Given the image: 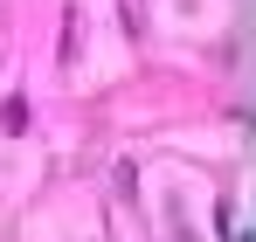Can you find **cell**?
I'll use <instances>...</instances> for the list:
<instances>
[{"label": "cell", "mask_w": 256, "mask_h": 242, "mask_svg": "<svg viewBox=\"0 0 256 242\" xmlns=\"http://www.w3.org/2000/svg\"><path fill=\"white\" fill-rule=\"evenodd\" d=\"M0 124H7V132H28V104H21V97H14V104H7V111H0Z\"/></svg>", "instance_id": "obj_1"}]
</instances>
